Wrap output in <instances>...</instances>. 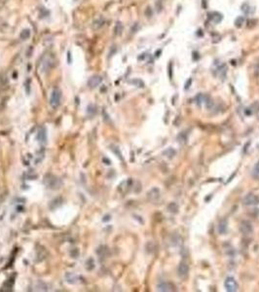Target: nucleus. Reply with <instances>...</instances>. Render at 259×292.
<instances>
[{"label":"nucleus","mask_w":259,"mask_h":292,"mask_svg":"<svg viewBox=\"0 0 259 292\" xmlns=\"http://www.w3.org/2000/svg\"><path fill=\"white\" fill-rule=\"evenodd\" d=\"M61 92L59 89H54L52 92L51 97H50V103L53 108H57L61 104Z\"/></svg>","instance_id":"obj_1"},{"label":"nucleus","mask_w":259,"mask_h":292,"mask_svg":"<svg viewBox=\"0 0 259 292\" xmlns=\"http://www.w3.org/2000/svg\"><path fill=\"white\" fill-rule=\"evenodd\" d=\"M45 183L47 184V186L51 189H59V186H61V181L59 179L57 178L54 175H47L45 176Z\"/></svg>","instance_id":"obj_2"},{"label":"nucleus","mask_w":259,"mask_h":292,"mask_svg":"<svg viewBox=\"0 0 259 292\" xmlns=\"http://www.w3.org/2000/svg\"><path fill=\"white\" fill-rule=\"evenodd\" d=\"M224 286H225L226 290L229 292H235L238 290V283L235 280V279L232 277H228L224 281Z\"/></svg>","instance_id":"obj_3"},{"label":"nucleus","mask_w":259,"mask_h":292,"mask_svg":"<svg viewBox=\"0 0 259 292\" xmlns=\"http://www.w3.org/2000/svg\"><path fill=\"white\" fill-rule=\"evenodd\" d=\"M243 203L244 206H256L259 203V198L254 194H248L244 198Z\"/></svg>","instance_id":"obj_4"},{"label":"nucleus","mask_w":259,"mask_h":292,"mask_svg":"<svg viewBox=\"0 0 259 292\" xmlns=\"http://www.w3.org/2000/svg\"><path fill=\"white\" fill-rule=\"evenodd\" d=\"M240 231L241 232V234L244 235H250L251 233L253 232V227H252V224L248 221L244 220V221H241V224H240Z\"/></svg>","instance_id":"obj_5"},{"label":"nucleus","mask_w":259,"mask_h":292,"mask_svg":"<svg viewBox=\"0 0 259 292\" xmlns=\"http://www.w3.org/2000/svg\"><path fill=\"white\" fill-rule=\"evenodd\" d=\"M158 290L159 291H173L174 290V285L171 284L170 282H168V281H164V282H161L158 284Z\"/></svg>","instance_id":"obj_6"},{"label":"nucleus","mask_w":259,"mask_h":292,"mask_svg":"<svg viewBox=\"0 0 259 292\" xmlns=\"http://www.w3.org/2000/svg\"><path fill=\"white\" fill-rule=\"evenodd\" d=\"M148 199L152 202H156L160 199V190L158 188H152L148 192Z\"/></svg>","instance_id":"obj_7"},{"label":"nucleus","mask_w":259,"mask_h":292,"mask_svg":"<svg viewBox=\"0 0 259 292\" xmlns=\"http://www.w3.org/2000/svg\"><path fill=\"white\" fill-rule=\"evenodd\" d=\"M188 273H189V267L187 264L180 263L179 266H178V276L181 277H187Z\"/></svg>","instance_id":"obj_8"},{"label":"nucleus","mask_w":259,"mask_h":292,"mask_svg":"<svg viewBox=\"0 0 259 292\" xmlns=\"http://www.w3.org/2000/svg\"><path fill=\"white\" fill-rule=\"evenodd\" d=\"M101 81H102V78L100 76H94L89 80V86L91 88H96L101 83Z\"/></svg>","instance_id":"obj_9"},{"label":"nucleus","mask_w":259,"mask_h":292,"mask_svg":"<svg viewBox=\"0 0 259 292\" xmlns=\"http://www.w3.org/2000/svg\"><path fill=\"white\" fill-rule=\"evenodd\" d=\"M226 231H227V222L226 220H222L218 225V233L224 235L226 233Z\"/></svg>","instance_id":"obj_10"},{"label":"nucleus","mask_w":259,"mask_h":292,"mask_svg":"<svg viewBox=\"0 0 259 292\" xmlns=\"http://www.w3.org/2000/svg\"><path fill=\"white\" fill-rule=\"evenodd\" d=\"M37 139L39 140L40 142H45V141H46V131H45L43 128H41L40 131L38 132Z\"/></svg>","instance_id":"obj_11"},{"label":"nucleus","mask_w":259,"mask_h":292,"mask_svg":"<svg viewBox=\"0 0 259 292\" xmlns=\"http://www.w3.org/2000/svg\"><path fill=\"white\" fill-rule=\"evenodd\" d=\"M168 210L171 213H176L178 211V206L176 203H170L169 206H168Z\"/></svg>","instance_id":"obj_12"},{"label":"nucleus","mask_w":259,"mask_h":292,"mask_svg":"<svg viewBox=\"0 0 259 292\" xmlns=\"http://www.w3.org/2000/svg\"><path fill=\"white\" fill-rule=\"evenodd\" d=\"M30 36V30L29 29H23L22 31V33H20V38L23 40H26V39H29Z\"/></svg>","instance_id":"obj_13"},{"label":"nucleus","mask_w":259,"mask_h":292,"mask_svg":"<svg viewBox=\"0 0 259 292\" xmlns=\"http://www.w3.org/2000/svg\"><path fill=\"white\" fill-rule=\"evenodd\" d=\"M252 174H253V176L255 178H259V162L258 163L255 165V167L253 168V172H252Z\"/></svg>","instance_id":"obj_14"},{"label":"nucleus","mask_w":259,"mask_h":292,"mask_svg":"<svg viewBox=\"0 0 259 292\" xmlns=\"http://www.w3.org/2000/svg\"><path fill=\"white\" fill-rule=\"evenodd\" d=\"M241 22H244V19L243 18H238L237 20H236V24H237V26H241Z\"/></svg>","instance_id":"obj_15"},{"label":"nucleus","mask_w":259,"mask_h":292,"mask_svg":"<svg viewBox=\"0 0 259 292\" xmlns=\"http://www.w3.org/2000/svg\"><path fill=\"white\" fill-rule=\"evenodd\" d=\"M255 73H256V75H259V63L255 66Z\"/></svg>","instance_id":"obj_16"},{"label":"nucleus","mask_w":259,"mask_h":292,"mask_svg":"<svg viewBox=\"0 0 259 292\" xmlns=\"http://www.w3.org/2000/svg\"><path fill=\"white\" fill-rule=\"evenodd\" d=\"M159 1H164V0H159Z\"/></svg>","instance_id":"obj_17"}]
</instances>
